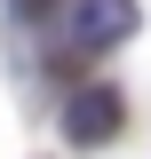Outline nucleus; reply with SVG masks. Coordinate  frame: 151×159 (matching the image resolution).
Instances as JSON below:
<instances>
[{"instance_id": "1", "label": "nucleus", "mask_w": 151, "mask_h": 159, "mask_svg": "<svg viewBox=\"0 0 151 159\" xmlns=\"http://www.w3.org/2000/svg\"><path fill=\"white\" fill-rule=\"evenodd\" d=\"M135 32V0H72V56H103Z\"/></svg>"}, {"instance_id": "2", "label": "nucleus", "mask_w": 151, "mask_h": 159, "mask_svg": "<svg viewBox=\"0 0 151 159\" xmlns=\"http://www.w3.org/2000/svg\"><path fill=\"white\" fill-rule=\"evenodd\" d=\"M64 135L72 143H112L119 135V88H80V96H64Z\"/></svg>"}, {"instance_id": "3", "label": "nucleus", "mask_w": 151, "mask_h": 159, "mask_svg": "<svg viewBox=\"0 0 151 159\" xmlns=\"http://www.w3.org/2000/svg\"><path fill=\"white\" fill-rule=\"evenodd\" d=\"M48 8H56V0H8V16H24V24H32V16H48Z\"/></svg>"}]
</instances>
